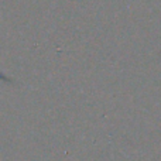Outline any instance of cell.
I'll return each instance as SVG.
<instances>
[{
    "label": "cell",
    "instance_id": "6da1fadb",
    "mask_svg": "<svg viewBox=\"0 0 161 161\" xmlns=\"http://www.w3.org/2000/svg\"><path fill=\"white\" fill-rule=\"evenodd\" d=\"M0 78H2V79H4V80H7V79H6V76H3L2 74H0Z\"/></svg>",
    "mask_w": 161,
    "mask_h": 161
}]
</instances>
